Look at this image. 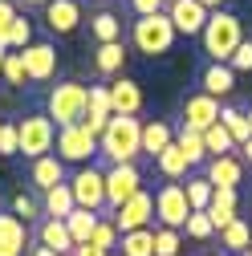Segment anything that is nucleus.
<instances>
[{
	"mask_svg": "<svg viewBox=\"0 0 252 256\" xmlns=\"http://www.w3.org/2000/svg\"><path fill=\"white\" fill-rule=\"evenodd\" d=\"M98 212H86V208H74L70 216H66V228H70V236H74V244H90V236H94V228H98Z\"/></svg>",
	"mask_w": 252,
	"mask_h": 256,
	"instance_id": "cd10ccee",
	"label": "nucleus"
},
{
	"mask_svg": "<svg viewBox=\"0 0 252 256\" xmlns=\"http://www.w3.org/2000/svg\"><path fill=\"white\" fill-rule=\"evenodd\" d=\"M28 224L12 212H0V256H28Z\"/></svg>",
	"mask_w": 252,
	"mask_h": 256,
	"instance_id": "4468645a",
	"label": "nucleus"
},
{
	"mask_svg": "<svg viewBox=\"0 0 252 256\" xmlns=\"http://www.w3.org/2000/svg\"><path fill=\"white\" fill-rule=\"evenodd\" d=\"M28 45H33V24L24 16H16L12 28H8V49H28Z\"/></svg>",
	"mask_w": 252,
	"mask_h": 256,
	"instance_id": "4c0bfd02",
	"label": "nucleus"
},
{
	"mask_svg": "<svg viewBox=\"0 0 252 256\" xmlns=\"http://www.w3.org/2000/svg\"><path fill=\"white\" fill-rule=\"evenodd\" d=\"M0 154H20V134H16V126L12 122H4V130H0Z\"/></svg>",
	"mask_w": 252,
	"mask_h": 256,
	"instance_id": "79ce46f5",
	"label": "nucleus"
},
{
	"mask_svg": "<svg viewBox=\"0 0 252 256\" xmlns=\"http://www.w3.org/2000/svg\"><path fill=\"white\" fill-rule=\"evenodd\" d=\"M20 61H24L28 82H49L57 74V49L49 41H33L28 49H20Z\"/></svg>",
	"mask_w": 252,
	"mask_h": 256,
	"instance_id": "ddd939ff",
	"label": "nucleus"
},
{
	"mask_svg": "<svg viewBox=\"0 0 252 256\" xmlns=\"http://www.w3.org/2000/svg\"><path fill=\"white\" fill-rule=\"evenodd\" d=\"M171 142H175V130H171L167 122H159V118L142 122V154L150 158V163H154V158H159V154H163Z\"/></svg>",
	"mask_w": 252,
	"mask_h": 256,
	"instance_id": "412c9836",
	"label": "nucleus"
},
{
	"mask_svg": "<svg viewBox=\"0 0 252 256\" xmlns=\"http://www.w3.org/2000/svg\"><path fill=\"white\" fill-rule=\"evenodd\" d=\"M167 16H171V24H175V33H183V37H200L212 12L200 4V0H171V4H167Z\"/></svg>",
	"mask_w": 252,
	"mask_h": 256,
	"instance_id": "f8f14e48",
	"label": "nucleus"
},
{
	"mask_svg": "<svg viewBox=\"0 0 252 256\" xmlns=\"http://www.w3.org/2000/svg\"><path fill=\"white\" fill-rule=\"evenodd\" d=\"M175 146L187 154V163H192V167L208 163V146H204V134H200V130H187V126H179V130H175Z\"/></svg>",
	"mask_w": 252,
	"mask_h": 256,
	"instance_id": "c85d7f7f",
	"label": "nucleus"
},
{
	"mask_svg": "<svg viewBox=\"0 0 252 256\" xmlns=\"http://www.w3.org/2000/svg\"><path fill=\"white\" fill-rule=\"evenodd\" d=\"M154 167H159V175L167 179V183H179V179H187V171H192V163H187V154L171 142L159 158H154Z\"/></svg>",
	"mask_w": 252,
	"mask_h": 256,
	"instance_id": "b1692460",
	"label": "nucleus"
},
{
	"mask_svg": "<svg viewBox=\"0 0 252 256\" xmlns=\"http://www.w3.org/2000/svg\"><path fill=\"white\" fill-rule=\"evenodd\" d=\"M0 130H4V118H0Z\"/></svg>",
	"mask_w": 252,
	"mask_h": 256,
	"instance_id": "3c124183",
	"label": "nucleus"
},
{
	"mask_svg": "<svg viewBox=\"0 0 252 256\" xmlns=\"http://www.w3.org/2000/svg\"><path fill=\"white\" fill-rule=\"evenodd\" d=\"M187 236H196V240H208V236H216V224L208 220V212H192L187 216V228H183Z\"/></svg>",
	"mask_w": 252,
	"mask_h": 256,
	"instance_id": "e433bc0d",
	"label": "nucleus"
},
{
	"mask_svg": "<svg viewBox=\"0 0 252 256\" xmlns=\"http://www.w3.org/2000/svg\"><path fill=\"white\" fill-rule=\"evenodd\" d=\"M167 4H171V0H167Z\"/></svg>",
	"mask_w": 252,
	"mask_h": 256,
	"instance_id": "6e6d98bb",
	"label": "nucleus"
},
{
	"mask_svg": "<svg viewBox=\"0 0 252 256\" xmlns=\"http://www.w3.org/2000/svg\"><path fill=\"white\" fill-rule=\"evenodd\" d=\"M134 16H154V12H167V0H130Z\"/></svg>",
	"mask_w": 252,
	"mask_h": 256,
	"instance_id": "37998d69",
	"label": "nucleus"
},
{
	"mask_svg": "<svg viewBox=\"0 0 252 256\" xmlns=\"http://www.w3.org/2000/svg\"><path fill=\"white\" fill-rule=\"evenodd\" d=\"M110 90V106H114V118H134L142 110V86L130 82V78H118L106 86Z\"/></svg>",
	"mask_w": 252,
	"mask_h": 256,
	"instance_id": "2eb2a0df",
	"label": "nucleus"
},
{
	"mask_svg": "<svg viewBox=\"0 0 252 256\" xmlns=\"http://www.w3.org/2000/svg\"><path fill=\"white\" fill-rule=\"evenodd\" d=\"M122 41H110V45H98V53H94V66H98V74H118L122 70Z\"/></svg>",
	"mask_w": 252,
	"mask_h": 256,
	"instance_id": "473e14b6",
	"label": "nucleus"
},
{
	"mask_svg": "<svg viewBox=\"0 0 252 256\" xmlns=\"http://www.w3.org/2000/svg\"><path fill=\"white\" fill-rule=\"evenodd\" d=\"M74 256H110V252H102V248H94V244H78V248H74Z\"/></svg>",
	"mask_w": 252,
	"mask_h": 256,
	"instance_id": "c03bdc74",
	"label": "nucleus"
},
{
	"mask_svg": "<svg viewBox=\"0 0 252 256\" xmlns=\"http://www.w3.org/2000/svg\"><path fill=\"white\" fill-rule=\"evenodd\" d=\"M98 154L106 163H134L142 154V122L138 118H110L106 134L98 138Z\"/></svg>",
	"mask_w": 252,
	"mask_h": 256,
	"instance_id": "f257e3e1",
	"label": "nucleus"
},
{
	"mask_svg": "<svg viewBox=\"0 0 252 256\" xmlns=\"http://www.w3.org/2000/svg\"><path fill=\"white\" fill-rule=\"evenodd\" d=\"M12 216H20L24 224H33V220L45 216V212H41V200H37V196H24V191H20V196H12Z\"/></svg>",
	"mask_w": 252,
	"mask_h": 256,
	"instance_id": "c9c22d12",
	"label": "nucleus"
},
{
	"mask_svg": "<svg viewBox=\"0 0 252 256\" xmlns=\"http://www.w3.org/2000/svg\"><path fill=\"white\" fill-rule=\"evenodd\" d=\"M228 66H232V74H248L252 70V41H240L236 45V53L228 57Z\"/></svg>",
	"mask_w": 252,
	"mask_h": 256,
	"instance_id": "a19ab883",
	"label": "nucleus"
},
{
	"mask_svg": "<svg viewBox=\"0 0 252 256\" xmlns=\"http://www.w3.org/2000/svg\"><path fill=\"white\" fill-rule=\"evenodd\" d=\"M70 191H74V200H78V208H86V212H106V171H98V167H82L74 179H70Z\"/></svg>",
	"mask_w": 252,
	"mask_h": 256,
	"instance_id": "1a4fd4ad",
	"label": "nucleus"
},
{
	"mask_svg": "<svg viewBox=\"0 0 252 256\" xmlns=\"http://www.w3.org/2000/svg\"><path fill=\"white\" fill-rule=\"evenodd\" d=\"M57 158L61 163H90L94 154H98V138H94L86 126H57Z\"/></svg>",
	"mask_w": 252,
	"mask_h": 256,
	"instance_id": "6e6552de",
	"label": "nucleus"
},
{
	"mask_svg": "<svg viewBox=\"0 0 252 256\" xmlns=\"http://www.w3.org/2000/svg\"><path fill=\"white\" fill-rule=\"evenodd\" d=\"M16 134H20V154L24 158H45L57 142V122L49 114H28L16 122Z\"/></svg>",
	"mask_w": 252,
	"mask_h": 256,
	"instance_id": "39448f33",
	"label": "nucleus"
},
{
	"mask_svg": "<svg viewBox=\"0 0 252 256\" xmlns=\"http://www.w3.org/2000/svg\"><path fill=\"white\" fill-rule=\"evenodd\" d=\"M142 191V171L134 163H114L106 167V212L114 216L130 196H138Z\"/></svg>",
	"mask_w": 252,
	"mask_h": 256,
	"instance_id": "423d86ee",
	"label": "nucleus"
},
{
	"mask_svg": "<svg viewBox=\"0 0 252 256\" xmlns=\"http://www.w3.org/2000/svg\"><path fill=\"white\" fill-rule=\"evenodd\" d=\"M200 86H204V94H212V98H228V94L236 90V74H232V66H224V61H212V66L204 70V78H200Z\"/></svg>",
	"mask_w": 252,
	"mask_h": 256,
	"instance_id": "4be33fe9",
	"label": "nucleus"
},
{
	"mask_svg": "<svg viewBox=\"0 0 252 256\" xmlns=\"http://www.w3.org/2000/svg\"><path fill=\"white\" fill-rule=\"evenodd\" d=\"M90 244L102 248V252H118V228H114V220H98V228H94Z\"/></svg>",
	"mask_w": 252,
	"mask_h": 256,
	"instance_id": "f704fd0d",
	"label": "nucleus"
},
{
	"mask_svg": "<svg viewBox=\"0 0 252 256\" xmlns=\"http://www.w3.org/2000/svg\"><path fill=\"white\" fill-rule=\"evenodd\" d=\"M220 110H224V106H220V98H212V94H187V102H183V122L179 126H187V130H208V126H216L220 122Z\"/></svg>",
	"mask_w": 252,
	"mask_h": 256,
	"instance_id": "9b49d317",
	"label": "nucleus"
},
{
	"mask_svg": "<svg viewBox=\"0 0 252 256\" xmlns=\"http://www.w3.org/2000/svg\"><path fill=\"white\" fill-rule=\"evenodd\" d=\"M175 37H179V33H175V24H171L167 12L134 16V24H130V41H134V49L146 53V57H163V53H171Z\"/></svg>",
	"mask_w": 252,
	"mask_h": 256,
	"instance_id": "7ed1b4c3",
	"label": "nucleus"
},
{
	"mask_svg": "<svg viewBox=\"0 0 252 256\" xmlns=\"http://www.w3.org/2000/svg\"><path fill=\"white\" fill-rule=\"evenodd\" d=\"M37 244H45V248H53L57 256H74V236H70V228H66V220H37Z\"/></svg>",
	"mask_w": 252,
	"mask_h": 256,
	"instance_id": "a211bd4d",
	"label": "nucleus"
},
{
	"mask_svg": "<svg viewBox=\"0 0 252 256\" xmlns=\"http://www.w3.org/2000/svg\"><path fill=\"white\" fill-rule=\"evenodd\" d=\"M20 4H41V8H45V4H49V0H20Z\"/></svg>",
	"mask_w": 252,
	"mask_h": 256,
	"instance_id": "09e8293b",
	"label": "nucleus"
},
{
	"mask_svg": "<svg viewBox=\"0 0 252 256\" xmlns=\"http://www.w3.org/2000/svg\"><path fill=\"white\" fill-rule=\"evenodd\" d=\"M4 57H8V49H0V70H4Z\"/></svg>",
	"mask_w": 252,
	"mask_h": 256,
	"instance_id": "8fccbe9b",
	"label": "nucleus"
},
{
	"mask_svg": "<svg viewBox=\"0 0 252 256\" xmlns=\"http://www.w3.org/2000/svg\"><path fill=\"white\" fill-rule=\"evenodd\" d=\"M90 33H94V41H98V45L122 41V20H118L110 8H102V12H94V16H90Z\"/></svg>",
	"mask_w": 252,
	"mask_h": 256,
	"instance_id": "a878e982",
	"label": "nucleus"
},
{
	"mask_svg": "<svg viewBox=\"0 0 252 256\" xmlns=\"http://www.w3.org/2000/svg\"><path fill=\"white\" fill-rule=\"evenodd\" d=\"M0 78H4L8 86H24V82H28V74H24V61H20V53H8V57H4V70H0Z\"/></svg>",
	"mask_w": 252,
	"mask_h": 256,
	"instance_id": "58836bf2",
	"label": "nucleus"
},
{
	"mask_svg": "<svg viewBox=\"0 0 252 256\" xmlns=\"http://www.w3.org/2000/svg\"><path fill=\"white\" fill-rule=\"evenodd\" d=\"M28 183H33L41 196L53 191L57 183H66V163L57 154H45V158H33V171H28Z\"/></svg>",
	"mask_w": 252,
	"mask_h": 256,
	"instance_id": "6ab92c4d",
	"label": "nucleus"
},
{
	"mask_svg": "<svg viewBox=\"0 0 252 256\" xmlns=\"http://www.w3.org/2000/svg\"><path fill=\"white\" fill-rule=\"evenodd\" d=\"M236 208H240V196H236V191L216 187V196H212V204H208V220L216 224V232H224L228 224L236 220Z\"/></svg>",
	"mask_w": 252,
	"mask_h": 256,
	"instance_id": "aec40b11",
	"label": "nucleus"
},
{
	"mask_svg": "<svg viewBox=\"0 0 252 256\" xmlns=\"http://www.w3.org/2000/svg\"><path fill=\"white\" fill-rule=\"evenodd\" d=\"M183 191H187V204H192V212H208V204H212V196H216V187L208 183V175H187Z\"/></svg>",
	"mask_w": 252,
	"mask_h": 256,
	"instance_id": "7c9ffc66",
	"label": "nucleus"
},
{
	"mask_svg": "<svg viewBox=\"0 0 252 256\" xmlns=\"http://www.w3.org/2000/svg\"><path fill=\"white\" fill-rule=\"evenodd\" d=\"M110 256H122V252H110Z\"/></svg>",
	"mask_w": 252,
	"mask_h": 256,
	"instance_id": "603ef678",
	"label": "nucleus"
},
{
	"mask_svg": "<svg viewBox=\"0 0 252 256\" xmlns=\"http://www.w3.org/2000/svg\"><path fill=\"white\" fill-rule=\"evenodd\" d=\"M74 208H78V200H74V191H70V179L57 183L53 191H45V196H41V212H45L49 220H66Z\"/></svg>",
	"mask_w": 252,
	"mask_h": 256,
	"instance_id": "5701e85b",
	"label": "nucleus"
},
{
	"mask_svg": "<svg viewBox=\"0 0 252 256\" xmlns=\"http://www.w3.org/2000/svg\"><path fill=\"white\" fill-rule=\"evenodd\" d=\"M154 216H159L163 228H175V232H183V228H187L192 204H187L183 183H163L159 191H154Z\"/></svg>",
	"mask_w": 252,
	"mask_h": 256,
	"instance_id": "0eeeda50",
	"label": "nucleus"
},
{
	"mask_svg": "<svg viewBox=\"0 0 252 256\" xmlns=\"http://www.w3.org/2000/svg\"><path fill=\"white\" fill-rule=\"evenodd\" d=\"M204 146H208V158H220V154H232V150H236L232 134L224 130V122H216V126L204 130Z\"/></svg>",
	"mask_w": 252,
	"mask_h": 256,
	"instance_id": "2f4dec72",
	"label": "nucleus"
},
{
	"mask_svg": "<svg viewBox=\"0 0 252 256\" xmlns=\"http://www.w3.org/2000/svg\"><path fill=\"white\" fill-rule=\"evenodd\" d=\"M16 16H20V12H16L12 0H0V49H8V28H12Z\"/></svg>",
	"mask_w": 252,
	"mask_h": 256,
	"instance_id": "ea45409f",
	"label": "nucleus"
},
{
	"mask_svg": "<svg viewBox=\"0 0 252 256\" xmlns=\"http://www.w3.org/2000/svg\"><path fill=\"white\" fill-rule=\"evenodd\" d=\"M220 244H224V248H228L232 256H244V252L252 248V224L236 216V220L228 224V228H224V232H220Z\"/></svg>",
	"mask_w": 252,
	"mask_h": 256,
	"instance_id": "393cba45",
	"label": "nucleus"
},
{
	"mask_svg": "<svg viewBox=\"0 0 252 256\" xmlns=\"http://www.w3.org/2000/svg\"><path fill=\"white\" fill-rule=\"evenodd\" d=\"M200 41H204V53H208L212 61H224V66H228V57H232V53H236V45L244 41V24H240V16H236V12L216 8V12L208 16V24H204Z\"/></svg>",
	"mask_w": 252,
	"mask_h": 256,
	"instance_id": "f03ea898",
	"label": "nucleus"
},
{
	"mask_svg": "<svg viewBox=\"0 0 252 256\" xmlns=\"http://www.w3.org/2000/svg\"><path fill=\"white\" fill-rule=\"evenodd\" d=\"M220 122H224V130L232 134V142H236V146H244V142L252 138V122H248V114H244V110L224 106V110H220Z\"/></svg>",
	"mask_w": 252,
	"mask_h": 256,
	"instance_id": "c756f323",
	"label": "nucleus"
},
{
	"mask_svg": "<svg viewBox=\"0 0 252 256\" xmlns=\"http://www.w3.org/2000/svg\"><path fill=\"white\" fill-rule=\"evenodd\" d=\"M118 252H122V256H154V228L122 232V236H118Z\"/></svg>",
	"mask_w": 252,
	"mask_h": 256,
	"instance_id": "bb28decb",
	"label": "nucleus"
},
{
	"mask_svg": "<svg viewBox=\"0 0 252 256\" xmlns=\"http://www.w3.org/2000/svg\"><path fill=\"white\" fill-rule=\"evenodd\" d=\"M248 122H252V110H248Z\"/></svg>",
	"mask_w": 252,
	"mask_h": 256,
	"instance_id": "864d4df0",
	"label": "nucleus"
},
{
	"mask_svg": "<svg viewBox=\"0 0 252 256\" xmlns=\"http://www.w3.org/2000/svg\"><path fill=\"white\" fill-rule=\"evenodd\" d=\"M45 24H49V33L70 37L74 28L82 24V4L78 0H49L45 4Z\"/></svg>",
	"mask_w": 252,
	"mask_h": 256,
	"instance_id": "f3484780",
	"label": "nucleus"
},
{
	"mask_svg": "<svg viewBox=\"0 0 252 256\" xmlns=\"http://www.w3.org/2000/svg\"><path fill=\"white\" fill-rule=\"evenodd\" d=\"M240 158H244V163H248V167H252V138H248V142H244V146H240Z\"/></svg>",
	"mask_w": 252,
	"mask_h": 256,
	"instance_id": "49530a36",
	"label": "nucleus"
},
{
	"mask_svg": "<svg viewBox=\"0 0 252 256\" xmlns=\"http://www.w3.org/2000/svg\"><path fill=\"white\" fill-rule=\"evenodd\" d=\"M208 183L212 187H228V191H236L240 183H244V158L240 154H220V158H208Z\"/></svg>",
	"mask_w": 252,
	"mask_h": 256,
	"instance_id": "dca6fc26",
	"label": "nucleus"
},
{
	"mask_svg": "<svg viewBox=\"0 0 252 256\" xmlns=\"http://www.w3.org/2000/svg\"><path fill=\"white\" fill-rule=\"evenodd\" d=\"M150 220H154V196H150V191H138V196H130V200L114 212V228H118V236H122V232L150 228Z\"/></svg>",
	"mask_w": 252,
	"mask_h": 256,
	"instance_id": "9d476101",
	"label": "nucleus"
},
{
	"mask_svg": "<svg viewBox=\"0 0 252 256\" xmlns=\"http://www.w3.org/2000/svg\"><path fill=\"white\" fill-rule=\"evenodd\" d=\"M200 4H204V8H208V12H216V8H220V4H224V0H200Z\"/></svg>",
	"mask_w": 252,
	"mask_h": 256,
	"instance_id": "de8ad7c7",
	"label": "nucleus"
},
{
	"mask_svg": "<svg viewBox=\"0 0 252 256\" xmlns=\"http://www.w3.org/2000/svg\"><path fill=\"white\" fill-rule=\"evenodd\" d=\"M183 252V240L175 228H163V224H154V256H179Z\"/></svg>",
	"mask_w": 252,
	"mask_h": 256,
	"instance_id": "72a5a7b5",
	"label": "nucleus"
},
{
	"mask_svg": "<svg viewBox=\"0 0 252 256\" xmlns=\"http://www.w3.org/2000/svg\"><path fill=\"white\" fill-rule=\"evenodd\" d=\"M28 256H57L53 248H45V244H33V248H28Z\"/></svg>",
	"mask_w": 252,
	"mask_h": 256,
	"instance_id": "a18cd8bd",
	"label": "nucleus"
},
{
	"mask_svg": "<svg viewBox=\"0 0 252 256\" xmlns=\"http://www.w3.org/2000/svg\"><path fill=\"white\" fill-rule=\"evenodd\" d=\"M86 106H90V90L82 82H61L49 90V118L57 126H78L86 122Z\"/></svg>",
	"mask_w": 252,
	"mask_h": 256,
	"instance_id": "20e7f679",
	"label": "nucleus"
},
{
	"mask_svg": "<svg viewBox=\"0 0 252 256\" xmlns=\"http://www.w3.org/2000/svg\"><path fill=\"white\" fill-rule=\"evenodd\" d=\"M244 256H252V248H248V252H244Z\"/></svg>",
	"mask_w": 252,
	"mask_h": 256,
	"instance_id": "5fc2aeb1",
	"label": "nucleus"
}]
</instances>
